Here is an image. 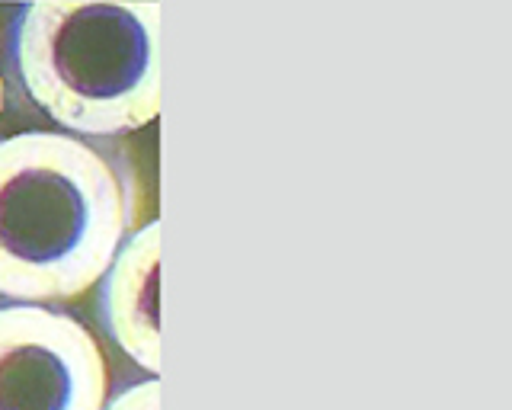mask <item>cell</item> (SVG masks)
<instances>
[{
	"instance_id": "cell-1",
	"label": "cell",
	"mask_w": 512,
	"mask_h": 410,
	"mask_svg": "<svg viewBox=\"0 0 512 410\" xmlns=\"http://www.w3.org/2000/svg\"><path fill=\"white\" fill-rule=\"evenodd\" d=\"M128 222L122 177L87 141L61 132L0 141V295L48 305L90 292Z\"/></svg>"
},
{
	"instance_id": "cell-2",
	"label": "cell",
	"mask_w": 512,
	"mask_h": 410,
	"mask_svg": "<svg viewBox=\"0 0 512 410\" xmlns=\"http://www.w3.org/2000/svg\"><path fill=\"white\" fill-rule=\"evenodd\" d=\"M16 61L29 97L68 132L112 138L160 116L157 4H29Z\"/></svg>"
},
{
	"instance_id": "cell-3",
	"label": "cell",
	"mask_w": 512,
	"mask_h": 410,
	"mask_svg": "<svg viewBox=\"0 0 512 410\" xmlns=\"http://www.w3.org/2000/svg\"><path fill=\"white\" fill-rule=\"evenodd\" d=\"M106 385L90 327L45 305L0 308V410H103Z\"/></svg>"
},
{
	"instance_id": "cell-4",
	"label": "cell",
	"mask_w": 512,
	"mask_h": 410,
	"mask_svg": "<svg viewBox=\"0 0 512 410\" xmlns=\"http://www.w3.org/2000/svg\"><path fill=\"white\" fill-rule=\"evenodd\" d=\"M103 292L109 334L144 372H160V222L125 238Z\"/></svg>"
},
{
	"instance_id": "cell-5",
	"label": "cell",
	"mask_w": 512,
	"mask_h": 410,
	"mask_svg": "<svg viewBox=\"0 0 512 410\" xmlns=\"http://www.w3.org/2000/svg\"><path fill=\"white\" fill-rule=\"evenodd\" d=\"M103 410H160V382L151 378V382L132 385L116 401H109Z\"/></svg>"
},
{
	"instance_id": "cell-6",
	"label": "cell",
	"mask_w": 512,
	"mask_h": 410,
	"mask_svg": "<svg viewBox=\"0 0 512 410\" xmlns=\"http://www.w3.org/2000/svg\"><path fill=\"white\" fill-rule=\"evenodd\" d=\"M0 113H4V74H0Z\"/></svg>"
}]
</instances>
